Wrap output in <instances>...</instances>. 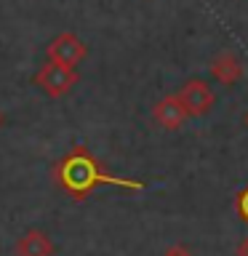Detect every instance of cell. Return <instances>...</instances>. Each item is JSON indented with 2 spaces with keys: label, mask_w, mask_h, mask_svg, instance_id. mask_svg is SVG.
<instances>
[{
  "label": "cell",
  "mask_w": 248,
  "mask_h": 256,
  "mask_svg": "<svg viewBox=\"0 0 248 256\" xmlns=\"http://www.w3.org/2000/svg\"><path fill=\"white\" fill-rule=\"evenodd\" d=\"M35 80H38V86L43 88L46 94H51V96H64L72 86L78 83V75H75V70L48 62V64H43V70L38 72Z\"/></svg>",
  "instance_id": "1"
},
{
  "label": "cell",
  "mask_w": 248,
  "mask_h": 256,
  "mask_svg": "<svg viewBox=\"0 0 248 256\" xmlns=\"http://www.w3.org/2000/svg\"><path fill=\"white\" fill-rule=\"evenodd\" d=\"M86 56V46L83 40L72 32H64V35L54 38V43L48 46V59L54 64H62V67H70L75 70V64Z\"/></svg>",
  "instance_id": "2"
},
{
  "label": "cell",
  "mask_w": 248,
  "mask_h": 256,
  "mask_svg": "<svg viewBox=\"0 0 248 256\" xmlns=\"http://www.w3.org/2000/svg\"><path fill=\"white\" fill-rule=\"evenodd\" d=\"M179 99V104L184 107V112L187 115H206L208 110L214 107V94L211 88H208L206 83H200V80H190L187 86L182 88V94L176 96Z\"/></svg>",
  "instance_id": "3"
},
{
  "label": "cell",
  "mask_w": 248,
  "mask_h": 256,
  "mask_svg": "<svg viewBox=\"0 0 248 256\" xmlns=\"http://www.w3.org/2000/svg\"><path fill=\"white\" fill-rule=\"evenodd\" d=\"M184 118H187V112H184V107L179 104V99L176 96H168V99H163L155 107V120L163 128H179L182 123H184Z\"/></svg>",
  "instance_id": "4"
},
{
  "label": "cell",
  "mask_w": 248,
  "mask_h": 256,
  "mask_svg": "<svg viewBox=\"0 0 248 256\" xmlns=\"http://www.w3.org/2000/svg\"><path fill=\"white\" fill-rule=\"evenodd\" d=\"M214 72L224 80V83H232V80L238 78V72H240V64L232 59V56H222V59L214 64Z\"/></svg>",
  "instance_id": "5"
},
{
  "label": "cell",
  "mask_w": 248,
  "mask_h": 256,
  "mask_svg": "<svg viewBox=\"0 0 248 256\" xmlns=\"http://www.w3.org/2000/svg\"><path fill=\"white\" fill-rule=\"evenodd\" d=\"M166 256H192V254H190V248H184V246H174L166 251Z\"/></svg>",
  "instance_id": "6"
},
{
  "label": "cell",
  "mask_w": 248,
  "mask_h": 256,
  "mask_svg": "<svg viewBox=\"0 0 248 256\" xmlns=\"http://www.w3.org/2000/svg\"><path fill=\"white\" fill-rule=\"evenodd\" d=\"M238 206H240V214H243V219L248 222V190L240 195V200H238Z\"/></svg>",
  "instance_id": "7"
},
{
  "label": "cell",
  "mask_w": 248,
  "mask_h": 256,
  "mask_svg": "<svg viewBox=\"0 0 248 256\" xmlns=\"http://www.w3.org/2000/svg\"><path fill=\"white\" fill-rule=\"evenodd\" d=\"M238 256H248V235L238 243Z\"/></svg>",
  "instance_id": "8"
},
{
  "label": "cell",
  "mask_w": 248,
  "mask_h": 256,
  "mask_svg": "<svg viewBox=\"0 0 248 256\" xmlns=\"http://www.w3.org/2000/svg\"><path fill=\"white\" fill-rule=\"evenodd\" d=\"M246 123H248V115H246Z\"/></svg>",
  "instance_id": "9"
}]
</instances>
